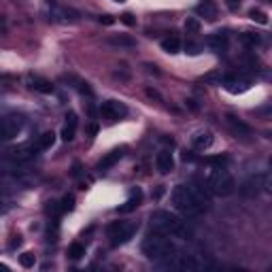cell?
Here are the masks:
<instances>
[{"instance_id":"cell-14","label":"cell","mask_w":272,"mask_h":272,"mask_svg":"<svg viewBox=\"0 0 272 272\" xmlns=\"http://www.w3.org/2000/svg\"><path fill=\"white\" fill-rule=\"evenodd\" d=\"M213 132H208V130H204V132H198L194 139H192V143H194V147L196 149H200V151H204V149H208L213 145Z\"/></svg>"},{"instance_id":"cell-35","label":"cell","mask_w":272,"mask_h":272,"mask_svg":"<svg viewBox=\"0 0 272 272\" xmlns=\"http://www.w3.org/2000/svg\"><path fill=\"white\" fill-rule=\"evenodd\" d=\"M113 3H125V0H113Z\"/></svg>"},{"instance_id":"cell-9","label":"cell","mask_w":272,"mask_h":272,"mask_svg":"<svg viewBox=\"0 0 272 272\" xmlns=\"http://www.w3.org/2000/svg\"><path fill=\"white\" fill-rule=\"evenodd\" d=\"M5 125H7V136L11 141L24 130V119L20 115H9V117H5Z\"/></svg>"},{"instance_id":"cell-10","label":"cell","mask_w":272,"mask_h":272,"mask_svg":"<svg viewBox=\"0 0 272 272\" xmlns=\"http://www.w3.org/2000/svg\"><path fill=\"white\" fill-rule=\"evenodd\" d=\"M156 166L162 175H168V172L175 170V160H172V153L170 151H160L158 158H156Z\"/></svg>"},{"instance_id":"cell-21","label":"cell","mask_w":272,"mask_h":272,"mask_svg":"<svg viewBox=\"0 0 272 272\" xmlns=\"http://www.w3.org/2000/svg\"><path fill=\"white\" fill-rule=\"evenodd\" d=\"M259 181H261V177H253L251 181H247L242 187H240V192L244 194V196H253V194H257L259 192Z\"/></svg>"},{"instance_id":"cell-15","label":"cell","mask_w":272,"mask_h":272,"mask_svg":"<svg viewBox=\"0 0 272 272\" xmlns=\"http://www.w3.org/2000/svg\"><path fill=\"white\" fill-rule=\"evenodd\" d=\"M141 198H143L141 189H134V192H132V196L128 198V200H125V202H123L119 208H117V213H121V215H123V213H132L134 208L141 204Z\"/></svg>"},{"instance_id":"cell-29","label":"cell","mask_w":272,"mask_h":272,"mask_svg":"<svg viewBox=\"0 0 272 272\" xmlns=\"http://www.w3.org/2000/svg\"><path fill=\"white\" fill-rule=\"evenodd\" d=\"M119 20L125 24V26H136V20H134V15H130V13H123Z\"/></svg>"},{"instance_id":"cell-2","label":"cell","mask_w":272,"mask_h":272,"mask_svg":"<svg viewBox=\"0 0 272 272\" xmlns=\"http://www.w3.org/2000/svg\"><path fill=\"white\" fill-rule=\"evenodd\" d=\"M143 253L147 259L153 261H164L168 257H172L177 253L175 242L170 238H166V234H160V232H151L147 234V238L143 240Z\"/></svg>"},{"instance_id":"cell-32","label":"cell","mask_w":272,"mask_h":272,"mask_svg":"<svg viewBox=\"0 0 272 272\" xmlns=\"http://www.w3.org/2000/svg\"><path fill=\"white\" fill-rule=\"evenodd\" d=\"M100 22H102V24H113V17H108V15H102V17H100Z\"/></svg>"},{"instance_id":"cell-25","label":"cell","mask_w":272,"mask_h":272,"mask_svg":"<svg viewBox=\"0 0 272 272\" xmlns=\"http://www.w3.org/2000/svg\"><path fill=\"white\" fill-rule=\"evenodd\" d=\"M249 17H251L253 22L261 24V26H266V24H268V15H266L264 11H259V9H251V11H249Z\"/></svg>"},{"instance_id":"cell-22","label":"cell","mask_w":272,"mask_h":272,"mask_svg":"<svg viewBox=\"0 0 272 272\" xmlns=\"http://www.w3.org/2000/svg\"><path fill=\"white\" fill-rule=\"evenodd\" d=\"M108 43L111 45H117V47H134V39H130V36H111V39H108Z\"/></svg>"},{"instance_id":"cell-8","label":"cell","mask_w":272,"mask_h":272,"mask_svg":"<svg viewBox=\"0 0 272 272\" xmlns=\"http://www.w3.org/2000/svg\"><path fill=\"white\" fill-rule=\"evenodd\" d=\"M123 156H125V147H119V149L108 151L106 156H104L100 162H98V170H102V172H104V170H108V168H113Z\"/></svg>"},{"instance_id":"cell-17","label":"cell","mask_w":272,"mask_h":272,"mask_svg":"<svg viewBox=\"0 0 272 272\" xmlns=\"http://www.w3.org/2000/svg\"><path fill=\"white\" fill-rule=\"evenodd\" d=\"M196 13L200 15V17H204V20H208V22H215L217 20V9L208 3V0H202V3L196 7Z\"/></svg>"},{"instance_id":"cell-13","label":"cell","mask_w":272,"mask_h":272,"mask_svg":"<svg viewBox=\"0 0 272 272\" xmlns=\"http://www.w3.org/2000/svg\"><path fill=\"white\" fill-rule=\"evenodd\" d=\"M28 85L34 89V92H39V94H51L53 92L51 81L43 79V77H28Z\"/></svg>"},{"instance_id":"cell-6","label":"cell","mask_w":272,"mask_h":272,"mask_svg":"<svg viewBox=\"0 0 272 272\" xmlns=\"http://www.w3.org/2000/svg\"><path fill=\"white\" fill-rule=\"evenodd\" d=\"M100 115L106 121L115 123V121H119V119H123V117L128 115V106H125L123 102H119V100H106V102L100 104Z\"/></svg>"},{"instance_id":"cell-1","label":"cell","mask_w":272,"mask_h":272,"mask_svg":"<svg viewBox=\"0 0 272 272\" xmlns=\"http://www.w3.org/2000/svg\"><path fill=\"white\" fill-rule=\"evenodd\" d=\"M208 198H211V194L202 185V181H196V183H189V185H177L170 194L172 206L187 217L202 215L208 204Z\"/></svg>"},{"instance_id":"cell-18","label":"cell","mask_w":272,"mask_h":272,"mask_svg":"<svg viewBox=\"0 0 272 272\" xmlns=\"http://www.w3.org/2000/svg\"><path fill=\"white\" fill-rule=\"evenodd\" d=\"M225 119H228V123H230V128L236 132L238 136H251V128L244 121H240L238 117H234V115H228L225 117Z\"/></svg>"},{"instance_id":"cell-3","label":"cell","mask_w":272,"mask_h":272,"mask_svg":"<svg viewBox=\"0 0 272 272\" xmlns=\"http://www.w3.org/2000/svg\"><path fill=\"white\" fill-rule=\"evenodd\" d=\"M151 228L160 234H166V236H183V238L189 236V230L185 228V223L170 211L151 213Z\"/></svg>"},{"instance_id":"cell-19","label":"cell","mask_w":272,"mask_h":272,"mask_svg":"<svg viewBox=\"0 0 272 272\" xmlns=\"http://www.w3.org/2000/svg\"><path fill=\"white\" fill-rule=\"evenodd\" d=\"M53 143H56V134H53V132H45V134L39 136V141H36V149H39V151H47V149H51Z\"/></svg>"},{"instance_id":"cell-33","label":"cell","mask_w":272,"mask_h":272,"mask_svg":"<svg viewBox=\"0 0 272 272\" xmlns=\"http://www.w3.org/2000/svg\"><path fill=\"white\" fill-rule=\"evenodd\" d=\"M187 49H189V53H198V47H196V45H192V43L187 45Z\"/></svg>"},{"instance_id":"cell-11","label":"cell","mask_w":272,"mask_h":272,"mask_svg":"<svg viewBox=\"0 0 272 272\" xmlns=\"http://www.w3.org/2000/svg\"><path fill=\"white\" fill-rule=\"evenodd\" d=\"M206 45L215 51H225V47H228V34L225 32H213L206 36Z\"/></svg>"},{"instance_id":"cell-5","label":"cell","mask_w":272,"mask_h":272,"mask_svg":"<svg viewBox=\"0 0 272 272\" xmlns=\"http://www.w3.org/2000/svg\"><path fill=\"white\" fill-rule=\"evenodd\" d=\"M136 230H139V223L136 221H113L106 228V236L111 238L113 247H119V244H125L134 236Z\"/></svg>"},{"instance_id":"cell-31","label":"cell","mask_w":272,"mask_h":272,"mask_svg":"<svg viewBox=\"0 0 272 272\" xmlns=\"http://www.w3.org/2000/svg\"><path fill=\"white\" fill-rule=\"evenodd\" d=\"M225 3H228L230 9H238V7L242 5V0H225Z\"/></svg>"},{"instance_id":"cell-16","label":"cell","mask_w":272,"mask_h":272,"mask_svg":"<svg viewBox=\"0 0 272 272\" xmlns=\"http://www.w3.org/2000/svg\"><path fill=\"white\" fill-rule=\"evenodd\" d=\"M75 132H77V115L75 113H68L66 115V125L62 128V139H64V141H72V139H75Z\"/></svg>"},{"instance_id":"cell-34","label":"cell","mask_w":272,"mask_h":272,"mask_svg":"<svg viewBox=\"0 0 272 272\" xmlns=\"http://www.w3.org/2000/svg\"><path fill=\"white\" fill-rule=\"evenodd\" d=\"M20 242H22V240H20V236H15V240H11V249H15Z\"/></svg>"},{"instance_id":"cell-20","label":"cell","mask_w":272,"mask_h":272,"mask_svg":"<svg viewBox=\"0 0 272 272\" xmlns=\"http://www.w3.org/2000/svg\"><path fill=\"white\" fill-rule=\"evenodd\" d=\"M162 49H164L166 53H179L181 51V41L177 39V36H168V39L162 41Z\"/></svg>"},{"instance_id":"cell-26","label":"cell","mask_w":272,"mask_h":272,"mask_svg":"<svg viewBox=\"0 0 272 272\" xmlns=\"http://www.w3.org/2000/svg\"><path fill=\"white\" fill-rule=\"evenodd\" d=\"M185 30H187V34H196V32H200V22H198L196 17H187V22H185Z\"/></svg>"},{"instance_id":"cell-28","label":"cell","mask_w":272,"mask_h":272,"mask_svg":"<svg viewBox=\"0 0 272 272\" xmlns=\"http://www.w3.org/2000/svg\"><path fill=\"white\" fill-rule=\"evenodd\" d=\"M72 208H75V196H66L64 200H62L60 211H72Z\"/></svg>"},{"instance_id":"cell-4","label":"cell","mask_w":272,"mask_h":272,"mask_svg":"<svg viewBox=\"0 0 272 272\" xmlns=\"http://www.w3.org/2000/svg\"><path fill=\"white\" fill-rule=\"evenodd\" d=\"M202 185L208 189V194L215 196H230L234 192V179L225 172V168H208L202 179Z\"/></svg>"},{"instance_id":"cell-23","label":"cell","mask_w":272,"mask_h":272,"mask_svg":"<svg viewBox=\"0 0 272 272\" xmlns=\"http://www.w3.org/2000/svg\"><path fill=\"white\" fill-rule=\"evenodd\" d=\"M68 255L72 257V259H81L85 255V247L81 242H75V244H70L68 247Z\"/></svg>"},{"instance_id":"cell-12","label":"cell","mask_w":272,"mask_h":272,"mask_svg":"<svg viewBox=\"0 0 272 272\" xmlns=\"http://www.w3.org/2000/svg\"><path fill=\"white\" fill-rule=\"evenodd\" d=\"M36 153H39L36 145H26V147H20V149L11 151V160L13 162H28V160H32L36 156Z\"/></svg>"},{"instance_id":"cell-27","label":"cell","mask_w":272,"mask_h":272,"mask_svg":"<svg viewBox=\"0 0 272 272\" xmlns=\"http://www.w3.org/2000/svg\"><path fill=\"white\" fill-rule=\"evenodd\" d=\"M34 261H36L34 253H22V255H20V264H22L24 268H32Z\"/></svg>"},{"instance_id":"cell-7","label":"cell","mask_w":272,"mask_h":272,"mask_svg":"<svg viewBox=\"0 0 272 272\" xmlns=\"http://www.w3.org/2000/svg\"><path fill=\"white\" fill-rule=\"evenodd\" d=\"M51 20L53 22H77L79 11L66 9V7H51Z\"/></svg>"},{"instance_id":"cell-24","label":"cell","mask_w":272,"mask_h":272,"mask_svg":"<svg viewBox=\"0 0 272 272\" xmlns=\"http://www.w3.org/2000/svg\"><path fill=\"white\" fill-rule=\"evenodd\" d=\"M240 41L247 45V47H255V45H259V34H253V32H244V34H240Z\"/></svg>"},{"instance_id":"cell-30","label":"cell","mask_w":272,"mask_h":272,"mask_svg":"<svg viewBox=\"0 0 272 272\" xmlns=\"http://www.w3.org/2000/svg\"><path fill=\"white\" fill-rule=\"evenodd\" d=\"M0 141H9V136H7V125H5V117H0Z\"/></svg>"}]
</instances>
